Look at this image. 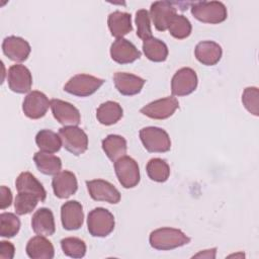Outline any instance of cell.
Masks as SVG:
<instances>
[{
  "mask_svg": "<svg viewBox=\"0 0 259 259\" xmlns=\"http://www.w3.org/2000/svg\"><path fill=\"white\" fill-rule=\"evenodd\" d=\"M149 242L152 248L167 251L188 244L190 242V238L181 230L174 228H160L150 234Z\"/></svg>",
  "mask_w": 259,
  "mask_h": 259,
  "instance_id": "1",
  "label": "cell"
},
{
  "mask_svg": "<svg viewBox=\"0 0 259 259\" xmlns=\"http://www.w3.org/2000/svg\"><path fill=\"white\" fill-rule=\"evenodd\" d=\"M191 14L200 22L218 24L227 19L228 11L225 4L220 1H202L191 5Z\"/></svg>",
  "mask_w": 259,
  "mask_h": 259,
  "instance_id": "2",
  "label": "cell"
},
{
  "mask_svg": "<svg viewBox=\"0 0 259 259\" xmlns=\"http://www.w3.org/2000/svg\"><path fill=\"white\" fill-rule=\"evenodd\" d=\"M114 217L104 207L92 209L87 217L88 232L93 237L103 238L108 236L114 230Z\"/></svg>",
  "mask_w": 259,
  "mask_h": 259,
  "instance_id": "3",
  "label": "cell"
},
{
  "mask_svg": "<svg viewBox=\"0 0 259 259\" xmlns=\"http://www.w3.org/2000/svg\"><path fill=\"white\" fill-rule=\"evenodd\" d=\"M144 148L150 153H165L171 149V140L166 131L157 126H147L140 131Z\"/></svg>",
  "mask_w": 259,
  "mask_h": 259,
  "instance_id": "4",
  "label": "cell"
},
{
  "mask_svg": "<svg viewBox=\"0 0 259 259\" xmlns=\"http://www.w3.org/2000/svg\"><path fill=\"white\" fill-rule=\"evenodd\" d=\"M104 83L103 79L88 74L73 76L64 86V90L78 97H87L95 93Z\"/></svg>",
  "mask_w": 259,
  "mask_h": 259,
  "instance_id": "5",
  "label": "cell"
},
{
  "mask_svg": "<svg viewBox=\"0 0 259 259\" xmlns=\"http://www.w3.org/2000/svg\"><path fill=\"white\" fill-rule=\"evenodd\" d=\"M59 136L63 147L75 156H79L88 149V137L86 133L77 125L64 126L59 130Z\"/></svg>",
  "mask_w": 259,
  "mask_h": 259,
  "instance_id": "6",
  "label": "cell"
},
{
  "mask_svg": "<svg viewBox=\"0 0 259 259\" xmlns=\"http://www.w3.org/2000/svg\"><path fill=\"white\" fill-rule=\"evenodd\" d=\"M114 171L119 183L124 188H134L140 182L139 165L126 155L114 162Z\"/></svg>",
  "mask_w": 259,
  "mask_h": 259,
  "instance_id": "7",
  "label": "cell"
},
{
  "mask_svg": "<svg viewBox=\"0 0 259 259\" xmlns=\"http://www.w3.org/2000/svg\"><path fill=\"white\" fill-rule=\"evenodd\" d=\"M197 75L191 68L179 69L171 80V92L175 96H185L192 93L197 87Z\"/></svg>",
  "mask_w": 259,
  "mask_h": 259,
  "instance_id": "8",
  "label": "cell"
},
{
  "mask_svg": "<svg viewBox=\"0 0 259 259\" xmlns=\"http://www.w3.org/2000/svg\"><path fill=\"white\" fill-rule=\"evenodd\" d=\"M89 195L96 201H105L116 204L120 200V193L110 182L103 179L86 181Z\"/></svg>",
  "mask_w": 259,
  "mask_h": 259,
  "instance_id": "9",
  "label": "cell"
},
{
  "mask_svg": "<svg viewBox=\"0 0 259 259\" xmlns=\"http://www.w3.org/2000/svg\"><path fill=\"white\" fill-rule=\"evenodd\" d=\"M179 102L173 96L152 101L141 108V113L153 119H166L178 109Z\"/></svg>",
  "mask_w": 259,
  "mask_h": 259,
  "instance_id": "10",
  "label": "cell"
},
{
  "mask_svg": "<svg viewBox=\"0 0 259 259\" xmlns=\"http://www.w3.org/2000/svg\"><path fill=\"white\" fill-rule=\"evenodd\" d=\"M7 82L11 91L23 94L29 92L32 85V76L28 68L23 65H12L8 69Z\"/></svg>",
  "mask_w": 259,
  "mask_h": 259,
  "instance_id": "11",
  "label": "cell"
},
{
  "mask_svg": "<svg viewBox=\"0 0 259 259\" xmlns=\"http://www.w3.org/2000/svg\"><path fill=\"white\" fill-rule=\"evenodd\" d=\"M51 106V101L40 91L29 92L22 103V110L25 116L30 119H38L46 115L49 107Z\"/></svg>",
  "mask_w": 259,
  "mask_h": 259,
  "instance_id": "12",
  "label": "cell"
},
{
  "mask_svg": "<svg viewBox=\"0 0 259 259\" xmlns=\"http://www.w3.org/2000/svg\"><path fill=\"white\" fill-rule=\"evenodd\" d=\"M51 109L57 121L64 126L78 125L81 122L79 110L70 102L61 99H52Z\"/></svg>",
  "mask_w": 259,
  "mask_h": 259,
  "instance_id": "13",
  "label": "cell"
},
{
  "mask_svg": "<svg viewBox=\"0 0 259 259\" xmlns=\"http://www.w3.org/2000/svg\"><path fill=\"white\" fill-rule=\"evenodd\" d=\"M176 14L174 4L169 1H156L152 3L150 8V17L152 18L155 28L159 31L168 29L171 19Z\"/></svg>",
  "mask_w": 259,
  "mask_h": 259,
  "instance_id": "14",
  "label": "cell"
},
{
  "mask_svg": "<svg viewBox=\"0 0 259 259\" xmlns=\"http://www.w3.org/2000/svg\"><path fill=\"white\" fill-rule=\"evenodd\" d=\"M141 52L125 38H116L110 46V57L118 64H130L141 58Z\"/></svg>",
  "mask_w": 259,
  "mask_h": 259,
  "instance_id": "15",
  "label": "cell"
},
{
  "mask_svg": "<svg viewBox=\"0 0 259 259\" xmlns=\"http://www.w3.org/2000/svg\"><path fill=\"white\" fill-rule=\"evenodd\" d=\"M61 222L67 231H75L82 227L84 222L83 206L77 200L65 202L61 207Z\"/></svg>",
  "mask_w": 259,
  "mask_h": 259,
  "instance_id": "16",
  "label": "cell"
},
{
  "mask_svg": "<svg viewBox=\"0 0 259 259\" xmlns=\"http://www.w3.org/2000/svg\"><path fill=\"white\" fill-rule=\"evenodd\" d=\"M2 51L11 61L20 63L28 58L31 48L28 41L24 38L10 35L4 38L2 42Z\"/></svg>",
  "mask_w": 259,
  "mask_h": 259,
  "instance_id": "17",
  "label": "cell"
},
{
  "mask_svg": "<svg viewBox=\"0 0 259 259\" xmlns=\"http://www.w3.org/2000/svg\"><path fill=\"white\" fill-rule=\"evenodd\" d=\"M52 187L58 198L65 199L75 194L78 189V182L75 174L71 171L64 170L54 175Z\"/></svg>",
  "mask_w": 259,
  "mask_h": 259,
  "instance_id": "18",
  "label": "cell"
},
{
  "mask_svg": "<svg viewBox=\"0 0 259 259\" xmlns=\"http://www.w3.org/2000/svg\"><path fill=\"white\" fill-rule=\"evenodd\" d=\"M113 82L120 94L124 96H133L142 91L146 80L131 73L116 72L113 75Z\"/></svg>",
  "mask_w": 259,
  "mask_h": 259,
  "instance_id": "19",
  "label": "cell"
},
{
  "mask_svg": "<svg viewBox=\"0 0 259 259\" xmlns=\"http://www.w3.org/2000/svg\"><path fill=\"white\" fill-rule=\"evenodd\" d=\"M195 58L199 63L205 66L218 64L222 58V47L212 40H203L196 45L194 49Z\"/></svg>",
  "mask_w": 259,
  "mask_h": 259,
  "instance_id": "20",
  "label": "cell"
},
{
  "mask_svg": "<svg viewBox=\"0 0 259 259\" xmlns=\"http://www.w3.org/2000/svg\"><path fill=\"white\" fill-rule=\"evenodd\" d=\"M31 228L33 232L40 236H52L56 232L54 214L50 208H38L31 218Z\"/></svg>",
  "mask_w": 259,
  "mask_h": 259,
  "instance_id": "21",
  "label": "cell"
},
{
  "mask_svg": "<svg viewBox=\"0 0 259 259\" xmlns=\"http://www.w3.org/2000/svg\"><path fill=\"white\" fill-rule=\"evenodd\" d=\"M26 254L31 259H52L55 249L51 241L45 236H34L26 244Z\"/></svg>",
  "mask_w": 259,
  "mask_h": 259,
  "instance_id": "22",
  "label": "cell"
},
{
  "mask_svg": "<svg viewBox=\"0 0 259 259\" xmlns=\"http://www.w3.org/2000/svg\"><path fill=\"white\" fill-rule=\"evenodd\" d=\"M107 24L112 36L122 38L125 34L133 30L132 15L127 12L113 11L108 15Z\"/></svg>",
  "mask_w": 259,
  "mask_h": 259,
  "instance_id": "23",
  "label": "cell"
},
{
  "mask_svg": "<svg viewBox=\"0 0 259 259\" xmlns=\"http://www.w3.org/2000/svg\"><path fill=\"white\" fill-rule=\"evenodd\" d=\"M15 186L18 192L34 194L40 199V201H45L47 197V192L42 184L30 172H21L16 178Z\"/></svg>",
  "mask_w": 259,
  "mask_h": 259,
  "instance_id": "24",
  "label": "cell"
},
{
  "mask_svg": "<svg viewBox=\"0 0 259 259\" xmlns=\"http://www.w3.org/2000/svg\"><path fill=\"white\" fill-rule=\"evenodd\" d=\"M123 115L122 107L115 101H106L96 109L97 120L103 125H112L116 123Z\"/></svg>",
  "mask_w": 259,
  "mask_h": 259,
  "instance_id": "25",
  "label": "cell"
},
{
  "mask_svg": "<svg viewBox=\"0 0 259 259\" xmlns=\"http://www.w3.org/2000/svg\"><path fill=\"white\" fill-rule=\"evenodd\" d=\"M102 149L105 155L112 162H115L117 159L125 156L127 149L126 141L119 135H108L102 140Z\"/></svg>",
  "mask_w": 259,
  "mask_h": 259,
  "instance_id": "26",
  "label": "cell"
},
{
  "mask_svg": "<svg viewBox=\"0 0 259 259\" xmlns=\"http://www.w3.org/2000/svg\"><path fill=\"white\" fill-rule=\"evenodd\" d=\"M33 161L37 170L45 175H56L62 168V161L59 157L45 152H36Z\"/></svg>",
  "mask_w": 259,
  "mask_h": 259,
  "instance_id": "27",
  "label": "cell"
},
{
  "mask_svg": "<svg viewBox=\"0 0 259 259\" xmlns=\"http://www.w3.org/2000/svg\"><path fill=\"white\" fill-rule=\"evenodd\" d=\"M143 52L150 61L156 63L166 61L169 53L166 44L154 36L144 40Z\"/></svg>",
  "mask_w": 259,
  "mask_h": 259,
  "instance_id": "28",
  "label": "cell"
},
{
  "mask_svg": "<svg viewBox=\"0 0 259 259\" xmlns=\"http://www.w3.org/2000/svg\"><path fill=\"white\" fill-rule=\"evenodd\" d=\"M35 144L41 152L57 153L63 146L59 134L51 130H40L35 136Z\"/></svg>",
  "mask_w": 259,
  "mask_h": 259,
  "instance_id": "29",
  "label": "cell"
},
{
  "mask_svg": "<svg viewBox=\"0 0 259 259\" xmlns=\"http://www.w3.org/2000/svg\"><path fill=\"white\" fill-rule=\"evenodd\" d=\"M149 178L155 182H165L170 175V167L167 162L160 158L151 159L146 166Z\"/></svg>",
  "mask_w": 259,
  "mask_h": 259,
  "instance_id": "30",
  "label": "cell"
},
{
  "mask_svg": "<svg viewBox=\"0 0 259 259\" xmlns=\"http://www.w3.org/2000/svg\"><path fill=\"white\" fill-rule=\"evenodd\" d=\"M168 30L173 37L177 39H184L190 35L192 26L187 17L182 14H176L171 19Z\"/></svg>",
  "mask_w": 259,
  "mask_h": 259,
  "instance_id": "31",
  "label": "cell"
},
{
  "mask_svg": "<svg viewBox=\"0 0 259 259\" xmlns=\"http://www.w3.org/2000/svg\"><path fill=\"white\" fill-rule=\"evenodd\" d=\"M61 248L64 254L71 258H82L86 254V244L76 237H68L61 240Z\"/></svg>",
  "mask_w": 259,
  "mask_h": 259,
  "instance_id": "32",
  "label": "cell"
},
{
  "mask_svg": "<svg viewBox=\"0 0 259 259\" xmlns=\"http://www.w3.org/2000/svg\"><path fill=\"white\" fill-rule=\"evenodd\" d=\"M20 230V221L12 212H2L0 214V236L3 238H13Z\"/></svg>",
  "mask_w": 259,
  "mask_h": 259,
  "instance_id": "33",
  "label": "cell"
},
{
  "mask_svg": "<svg viewBox=\"0 0 259 259\" xmlns=\"http://www.w3.org/2000/svg\"><path fill=\"white\" fill-rule=\"evenodd\" d=\"M40 199L31 193L18 192L14 200V209L18 215L30 213L37 205Z\"/></svg>",
  "mask_w": 259,
  "mask_h": 259,
  "instance_id": "34",
  "label": "cell"
},
{
  "mask_svg": "<svg viewBox=\"0 0 259 259\" xmlns=\"http://www.w3.org/2000/svg\"><path fill=\"white\" fill-rule=\"evenodd\" d=\"M136 24L138 37L143 40L152 37L150 14L146 9H140L136 12Z\"/></svg>",
  "mask_w": 259,
  "mask_h": 259,
  "instance_id": "35",
  "label": "cell"
},
{
  "mask_svg": "<svg viewBox=\"0 0 259 259\" xmlns=\"http://www.w3.org/2000/svg\"><path fill=\"white\" fill-rule=\"evenodd\" d=\"M242 102L245 108L255 116L259 114V91L257 87H247L242 94Z\"/></svg>",
  "mask_w": 259,
  "mask_h": 259,
  "instance_id": "36",
  "label": "cell"
},
{
  "mask_svg": "<svg viewBox=\"0 0 259 259\" xmlns=\"http://www.w3.org/2000/svg\"><path fill=\"white\" fill-rule=\"evenodd\" d=\"M14 245L8 241L0 242V259H12L14 257Z\"/></svg>",
  "mask_w": 259,
  "mask_h": 259,
  "instance_id": "37",
  "label": "cell"
},
{
  "mask_svg": "<svg viewBox=\"0 0 259 259\" xmlns=\"http://www.w3.org/2000/svg\"><path fill=\"white\" fill-rule=\"evenodd\" d=\"M12 202V192L11 190L6 186H1V209H5L11 205Z\"/></svg>",
  "mask_w": 259,
  "mask_h": 259,
  "instance_id": "38",
  "label": "cell"
},
{
  "mask_svg": "<svg viewBox=\"0 0 259 259\" xmlns=\"http://www.w3.org/2000/svg\"><path fill=\"white\" fill-rule=\"evenodd\" d=\"M215 251H217V248H212L210 250H204V251H201L197 254H195L193 257L197 258V257H202V258H214L215 257Z\"/></svg>",
  "mask_w": 259,
  "mask_h": 259,
  "instance_id": "39",
  "label": "cell"
}]
</instances>
